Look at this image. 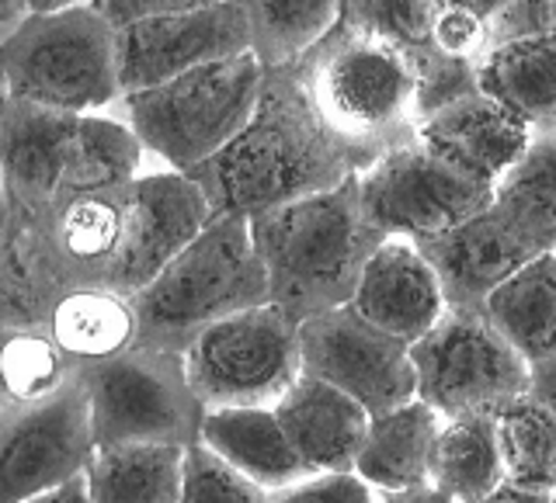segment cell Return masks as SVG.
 <instances>
[{
    "mask_svg": "<svg viewBox=\"0 0 556 503\" xmlns=\"http://www.w3.org/2000/svg\"><path fill=\"white\" fill-rule=\"evenodd\" d=\"M417 139L431 153H439L442 160L456 164L459 170L494 188L518 156L529 150L532 129L477 91L425 118L417 126Z\"/></svg>",
    "mask_w": 556,
    "mask_h": 503,
    "instance_id": "ffe728a7",
    "label": "cell"
},
{
    "mask_svg": "<svg viewBox=\"0 0 556 503\" xmlns=\"http://www.w3.org/2000/svg\"><path fill=\"white\" fill-rule=\"evenodd\" d=\"M348 309L400 344H417L445 317V295L410 240H382L365 260Z\"/></svg>",
    "mask_w": 556,
    "mask_h": 503,
    "instance_id": "e0dca14e",
    "label": "cell"
},
{
    "mask_svg": "<svg viewBox=\"0 0 556 503\" xmlns=\"http://www.w3.org/2000/svg\"><path fill=\"white\" fill-rule=\"evenodd\" d=\"M91 407L94 448L199 444L202 403L185 378L181 354L156 347H129L91 369H80Z\"/></svg>",
    "mask_w": 556,
    "mask_h": 503,
    "instance_id": "30bf717a",
    "label": "cell"
},
{
    "mask_svg": "<svg viewBox=\"0 0 556 503\" xmlns=\"http://www.w3.org/2000/svg\"><path fill=\"white\" fill-rule=\"evenodd\" d=\"M494 4H434L431 46L448 60L473 63L486 52V17Z\"/></svg>",
    "mask_w": 556,
    "mask_h": 503,
    "instance_id": "d6a6232c",
    "label": "cell"
},
{
    "mask_svg": "<svg viewBox=\"0 0 556 503\" xmlns=\"http://www.w3.org/2000/svg\"><path fill=\"white\" fill-rule=\"evenodd\" d=\"M208 219L213 208L185 173H139L126 188L112 292L126 299L143 292L205 230Z\"/></svg>",
    "mask_w": 556,
    "mask_h": 503,
    "instance_id": "2e32d148",
    "label": "cell"
},
{
    "mask_svg": "<svg viewBox=\"0 0 556 503\" xmlns=\"http://www.w3.org/2000/svg\"><path fill=\"white\" fill-rule=\"evenodd\" d=\"M202 410H271L303 375L300 323L271 302L199 330L181 351Z\"/></svg>",
    "mask_w": 556,
    "mask_h": 503,
    "instance_id": "9c48e42d",
    "label": "cell"
},
{
    "mask_svg": "<svg viewBox=\"0 0 556 503\" xmlns=\"http://www.w3.org/2000/svg\"><path fill=\"white\" fill-rule=\"evenodd\" d=\"M556 31V4H494L486 17V49Z\"/></svg>",
    "mask_w": 556,
    "mask_h": 503,
    "instance_id": "836d02e7",
    "label": "cell"
},
{
    "mask_svg": "<svg viewBox=\"0 0 556 503\" xmlns=\"http://www.w3.org/2000/svg\"><path fill=\"white\" fill-rule=\"evenodd\" d=\"M494 188L431 153L421 139L358 173L362 212L387 240L425 243L486 212Z\"/></svg>",
    "mask_w": 556,
    "mask_h": 503,
    "instance_id": "7c38bea8",
    "label": "cell"
},
{
    "mask_svg": "<svg viewBox=\"0 0 556 503\" xmlns=\"http://www.w3.org/2000/svg\"><path fill=\"white\" fill-rule=\"evenodd\" d=\"M25 503H91V496H87V482H84V476H77V479H70V482H63V486H52V490H46V493H39V496H31V500H25Z\"/></svg>",
    "mask_w": 556,
    "mask_h": 503,
    "instance_id": "8d00e7d4",
    "label": "cell"
},
{
    "mask_svg": "<svg viewBox=\"0 0 556 503\" xmlns=\"http://www.w3.org/2000/svg\"><path fill=\"white\" fill-rule=\"evenodd\" d=\"M251 52L243 4H185L170 14L147 17L115 31L118 91L139 94L156 83Z\"/></svg>",
    "mask_w": 556,
    "mask_h": 503,
    "instance_id": "9a60e30c",
    "label": "cell"
},
{
    "mask_svg": "<svg viewBox=\"0 0 556 503\" xmlns=\"http://www.w3.org/2000/svg\"><path fill=\"white\" fill-rule=\"evenodd\" d=\"M143 173V146L126 121L104 115H56L11 101L0 129V181L98 195L122 191Z\"/></svg>",
    "mask_w": 556,
    "mask_h": 503,
    "instance_id": "ba28073f",
    "label": "cell"
},
{
    "mask_svg": "<svg viewBox=\"0 0 556 503\" xmlns=\"http://www.w3.org/2000/svg\"><path fill=\"white\" fill-rule=\"evenodd\" d=\"M480 503H549V496H539V493L515 490V486H508V482H504L501 490H494L491 496H483Z\"/></svg>",
    "mask_w": 556,
    "mask_h": 503,
    "instance_id": "ab89813d",
    "label": "cell"
},
{
    "mask_svg": "<svg viewBox=\"0 0 556 503\" xmlns=\"http://www.w3.org/2000/svg\"><path fill=\"white\" fill-rule=\"evenodd\" d=\"M17 326H28V323H22L14 317V312H8L4 306H0V369H4V347H8V340L14 337V330ZM0 410H8V396H4V382H0Z\"/></svg>",
    "mask_w": 556,
    "mask_h": 503,
    "instance_id": "f35d334b",
    "label": "cell"
},
{
    "mask_svg": "<svg viewBox=\"0 0 556 503\" xmlns=\"http://www.w3.org/2000/svg\"><path fill=\"white\" fill-rule=\"evenodd\" d=\"M477 91L532 132L556 129V31L486 49L477 60Z\"/></svg>",
    "mask_w": 556,
    "mask_h": 503,
    "instance_id": "7402d4cb",
    "label": "cell"
},
{
    "mask_svg": "<svg viewBox=\"0 0 556 503\" xmlns=\"http://www.w3.org/2000/svg\"><path fill=\"white\" fill-rule=\"evenodd\" d=\"M494 430L504 482L539 496L556 493V416L521 396L494 416Z\"/></svg>",
    "mask_w": 556,
    "mask_h": 503,
    "instance_id": "f1b7e54d",
    "label": "cell"
},
{
    "mask_svg": "<svg viewBox=\"0 0 556 503\" xmlns=\"http://www.w3.org/2000/svg\"><path fill=\"white\" fill-rule=\"evenodd\" d=\"M8 98L56 115H101L122 98L115 28L94 4L31 14L0 42Z\"/></svg>",
    "mask_w": 556,
    "mask_h": 503,
    "instance_id": "8992f818",
    "label": "cell"
},
{
    "mask_svg": "<svg viewBox=\"0 0 556 503\" xmlns=\"http://www.w3.org/2000/svg\"><path fill=\"white\" fill-rule=\"evenodd\" d=\"M42 330L70 369H91L136 344V312L118 292H74L49 309Z\"/></svg>",
    "mask_w": 556,
    "mask_h": 503,
    "instance_id": "d4e9b609",
    "label": "cell"
},
{
    "mask_svg": "<svg viewBox=\"0 0 556 503\" xmlns=\"http://www.w3.org/2000/svg\"><path fill=\"white\" fill-rule=\"evenodd\" d=\"M185 448H94L84 468L91 503H178Z\"/></svg>",
    "mask_w": 556,
    "mask_h": 503,
    "instance_id": "4316f807",
    "label": "cell"
},
{
    "mask_svg": "<svg viewBox=\"0 0 556 503\" xmlns=\"http://www.w3.org/2000/svg\"><path fill=\"white\" fill-rule=\"evenodd\" d=\"M341 17L404 52L431 42L434 4H341Z\"/></svg>",
    "mask_w": 556,
    "mask_h": 503,
    "instance_id": "1f68e13d",
    "label": "cell"
},
{
    "mask_svg": "<svg viewBox=\"0 0 556 503\" xmlns=\"http://www.w3.org/2000/svg\"><path fill=\"white\" fill-rule=\"evenodd\" d=\"M300 364L303 375L355 399L369 416L414 399L410 347L369 326L348 306L300 323Z\"/></svg>",
    "mask_w": 556,
    "mask_h": 503,
    "instance_id": "5bb4252c",
    "label": "cell"
},
{
    "mask_svg": "<svg viewBox=\"0 0 556 503\" xmlns=\"http://www.w3.org/2000/svg\"><path fill=\"white\" fill-rule=\"evenodd\" d=\"M126 188L52 195L0 181V306L42 326L66 295L112 292Z\"/></svg>",
    "mask_w": 556,
    "mask_h": 503,
    "instance_id": "7a4b0ae2",
    "label": "cell"
},
{
    "mask_svg": "<svg viewBox=\"0 0 556 503\" xmlns=\"http://www.w3.org/2000/svg\"><path fill=\"white\" fill-rule=\"evenodd\" d=\"M414 247L421 250L428 268L439 278L445 306L466 312H483L491 292L539 257L526 240L501 222L494 208L442 236L414 243Z\"/></svg>",
    "mask_w": 556,
    "mask_h": 503,
    "instance_id": "ac0fdd59",
    "label": "cell"
},
{
    "mask_svg": "<svg viewBox=\"0 0 556 503\" xmlns=\"http://www.w3.org/2000/svg\"><path fill=\"white\" fill-rule=\"evenodd\" d=\"M442 430V416L421 399L372 416L355 459V476L372 493H404L428 482L431 448Z\"/></svg>",
    "mask_w": 556,
    "mask_h": 503,
    "instance_id": "603a6c76",
    "label": "cell"
},
{
    "mask_svg": "<svg viewBox=\"0 0 556 503\" xmlns=\"http://www.w3.org/2000/svg\"><path fill=\"white\" fill-rule=\"evenodd\" d=\"M199 444L265 493L309 476L271 410H205Z\"/></svg>",
    "mask_w": 556,
    "mask_h": 503,
    "instance_id": "44dd1931",
    "label": "cell"
},
{
    "mask_svg": "<svg viewBox=\"0 0 556 503\" xmlns=\"http://www.w3.org/2000/svg\"><path fill=\"white\" fill-rule=\"evenodd\" d=\"M248 225L268 302L292 323L352 302L365 260L387 240L362 212L358 173L334 191L261 212Z\"/></svg>",
    "mask_w": 556,
    "mask_h": 503,
    "instance_id": "3957f363",
    "label": "cell"
},
{
    "mask_svg": "<svg viewBox=\"0 0 556 503\" xmlns=\"http://www.w3.org/2000/svg\"><path fill=\"white\" fill-rule=\"evenodd\" d=\"M265 490H257L205 444L185 448V473L178 503H265Z\"/></svg>",
    "mask_w": 556,
    "mask_h": 503,
    "instance_id": "4dcf8cb0",
    "label": "cell"
},
{
    "mask_svg": "<svg viewBox=\"0 0 556 503\" xmlns=\"http://www.w3.org/2000/svg\"><path fill=\"white\" fill-rule=\"evenodd\" d=\"M529 396L556 416V354L529 369Z\"/></svg>",
    "mask_w": 556,
    "mask_h": 503,
    "instance_id": "d590c367",
    "label": "cell"
},
{
    "mask_svg": "<svg viewBox=\"0 0 556 503\" xmlns=\"http://www.w3.org/2000/svg\"><path fill=\"white\" fill-rule=\"evenodd\" d=\"M483 317L529 364L556 354V254L529 260L483 302Z\"/></svg>",
    "mask_w": 556,
    "mask_h": 503,
    "instance_id": "cb8c5ba5",
    "label": "cell"
},
{
    "mask_svg": "<svg viewBox=\"0 0 556 503\" xmlns=\"http://www.w3.org/2000/svg\"><path fill=\"white\" fill-rule=\"evenodd\" d=\"M491 208L539 257L556 254V129L532 132L529 150L494 184Z\"/></svg>",
    "mask_w": 556,
    "mask_h": 503,
    "instance_id": "484cf974",
    "label": "cell"
},
{
    "mask_svg": "<svg viewBox=\"0 0 556 503\" xmlns=\"http://www.w3.org/2000/svg\"><path fill=\"white\" fill-rule=\"evenodd\" d=\"M265 69L251 56L205 63L199 69L122 98V118L136 143L156 153L174 173H188L248 126Z\"/></svg>",
    "mask_w": 556,
    "mask_h": 503,
    "instance_id": "52a82bcc",
    "label": "cell"
},
{
    "mask_svg": "<svg viewBox=\"0 0 556 503\" xmlns=\"http://www.w3.org/2000/svg\"><path fill=\"white\" fill-rule=\"evenodd\" d=\"M248 11L251 56L261 69H289L338 25L341 4L330 0H261Z\"/></svg>",
    "mask_w": 556,
    "mask_h": 503,
    "instance_id": "f546056e",
    "label": "cell"
},
{
    "mask_svg": "<svg viewBox=\"0 0 556 503\" xmlns=\"http://www.w3.org/2000/svg\"><path fill=\"white\" fill-rule=\"evenodd\" d=\"M28 17V4H0V25H22Z\"/></svg>",
    "mask_w": 556,
    "mask_h": 503,
    "instance_id": "60d3db41",
    "label": "cell"
},
{
    "mask_svg": "<svg viewBox=\"0 0 556 503\" xmlns=\"http://www.w3.org/2000/svg\"><path fill=\"white\" fill-rule=\"evenodd\" d=\"M362 170L365 160L317 118L289 66L265 69L248 126L185 178L199 184L213 212L254 219L334 191Z\"/></svg>",
    "mask_w": 556,
    "mask_h": 503,
    "instance_id": "6da1fadb",
    "label": "cell"
},
{
    "mask_svg": "<svg viewBox=\"0 0 556 503\" xmlns=\"http://www.w3.org/2000/svg\"><path fill=\"white\" fill-rule=\"evenodd\" d=\"M94 455L80 369L56 392L0 410V503H25L84 476Z\"/></svg>",
    "mask_w": 556,
    "mask_h": 503,
    "instance_id": "4fadbf2b",
    "label": "cell"
},
{
    "mask_svg": "<svg viewBox=\"0 0 556 503\" xmlns=\"http://www.w3.org/2000/svg\"><path fill=\"white\" fill-rule=\"evenodd\" d=\"M265 503H376V493L355 473L352 476H306L275 490Z\"/></svg>",
    "mask_w": 556,
    "mask_h": 503,
    "instance_id": "e575fe53",
    "label": "cell"
},
{
    "mask_svg": "<svg viewBox=\"0 0 556 503\" xmlns=\"http://www.w3.org/2000/svg\"><path fill=\"white\" fill-rule=\"evenodd\" d=\"M309 476H352L372 416L327 382L300 375L271 407Z\"/></svg>",
    "mask_w": 556,
    "mask_h": 503,
    "instance_id": "d6986e66",
    "label": "cell"
},
{
    "mask_svg": "<svg viewBox=\"0 0 556 503\" xmlns=\"http://www.w3.org/2000/svg\"><path fill=\"white\" fill-rule=\"evenodd\" d=\"M428 482L452 503H480L504 486L497 430L491 416L442 421L431 448Z\"/></svg>",
    "mask_w": 556,
    "mask_h": 503,
    "instance_id": "83f0119b",
    "label": "cell"
},
{
    "mask_svg": "<svg viewBox=\"0 0 556 503\" xmlns=\"http://www.w3.org/2000/svg\"><path fill=\"white\" fill-rule=\"evenodd\" d=\"M549 503H556V493H549Z\"/></svg>",
    "mask_w": 556,
    "mask_h": 503,
    "instance_id": "7bdbcfd3",
    "label": "cell"
},
{
    "mask_svg": "<svg viewBox=\"0 0 556 503\" xmlns=\"http://www.w3.org/2000/svg\"><path fill=\"white\" fill-rule=\"evenodd\" d=\"M313 112L365 167L417 139V80L404 52L338 17L295 63Z\"/></svg>",
    "mask_w": 556,
    "mask_h": 503,
    "instance_id": "277c9868",
    "label": "cell"
},
{
    "mask_svg": "<svg viewBox=\"0 0 556 503\" xmlns=\"http://www.w3.org/2000/svg\"><path fill=\"white\" fill-rule=\"evenodd\" d=\"M414 399L442 421L494 416L529 396V364L486 323L483 312L445 309L428 334L410 344Z\"/></svg>",
    "mask_w": 556,
    "mask_h": 503,
    "instance_id": "8fae6325",
    "label": "cell"
},
{
    "mask_svg": "<svg viewBox=\"0 0 556 503\" xmlns=\"http://www.w3.org/2000/svg\"><path fill=\"white\" fill-rule=\"evenodd\" d=\"M376 503H452V500L442 490H434L431 482H425L404 493H376Z\"/></svg>",
    "mask_w": 556,
    "mask_h": 503,
    "instance_id": "74e56055",
    "label": "cell"
},
{
    "mask_svg": "<svg viewBox=\"0 0 556 503\" xmlns=\"http://www.w3.org/2000/svg\"><path fill=\"white\" fill-rule=\"evenodd\" d=\"M136 347L181 354L208 323L268 302V282L243 216L213 212L205 230L132 295Z\"/></svg>",
    "mask_w": 556,
    "mask_h": 503,
    "instance_id": "5b68a950",
    "label": "cell"
},
{
    "mask_svg": "<svg viewBox=\"0 0 556 503\" xmlns=\"http://www.w3.org/2000/svg\"><path fill=\"white\" fill-rule=\"evenodd\" d=\"M8 104H11V98H8V83H4V66H0V129H4Z\"/></svg>",
    "mask_w": 556,
    "mask_h": 503,
    "instance_id": "b9f144b4",
    "label": "cell"
}]
</instances>
